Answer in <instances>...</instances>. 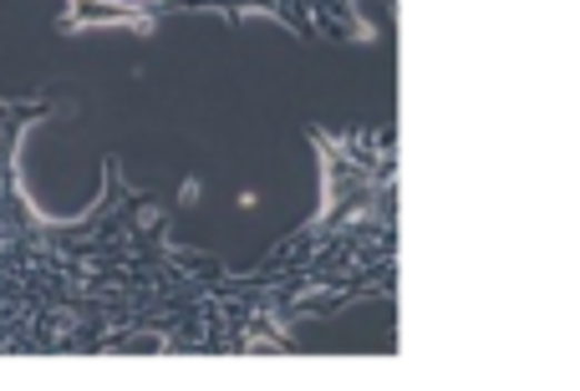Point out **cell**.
<instances>
[{
  "label": "cell",
  "instance_id": "6da1fadb",
  "mask_svg": "<svg viewBox=\"0 0 580 391\" xmlns=\"http://www.w3.org/2000/svg\"><path fill=\"white\" fill-rule=\"evenodd\" d=\"M51 97H0V355L128 345L138 305L163 284V209L108 163L82 219H51L21 193V142Z\"/></svg>",
  "mask_w": 580,
  "mask_h": 391
}]
</instances>
